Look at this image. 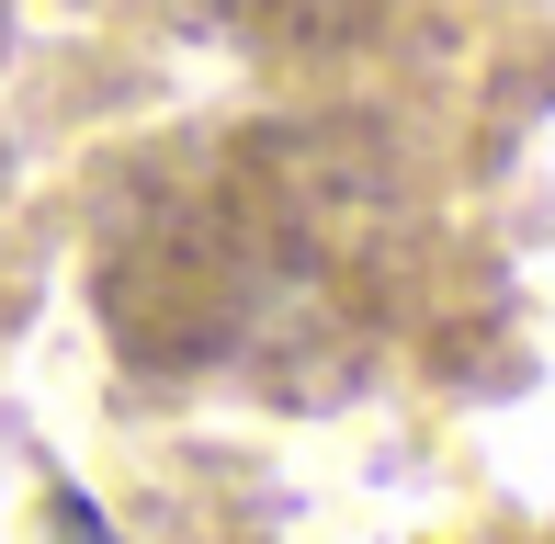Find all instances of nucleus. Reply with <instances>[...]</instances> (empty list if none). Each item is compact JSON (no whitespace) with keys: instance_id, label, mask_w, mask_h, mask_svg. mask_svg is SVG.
I'll use <instances>...</instances> for the list:
<instances>
[{"instance_id":"1","label":"nucleus","mask_w":555,"mask_h":544,"mask_svg":"<svg viewBox=\"0 0 555 544\" xmlns=\"http://www.w3.org/2000/svg\"><path fill=\"white\" fill-rule=\"evenodd\" d=\"M330 147L307 126L193 137L114 182L91 238V307L114 352L159 386L238 375V363H307L318 318L351 307V228H340Z\"/></svg>"},{"instance_id":"2","label":"nucleus","mask_w":555,"mask_h":544,"mask_svg":"<svg viewBox=\"0 0 555 544\" xmlns=\"http://www.w3.org/2000/svg\"><path fill=\"white\" fill-rule=\"evenodd\" d=\"M159 12L193 23V35L249 46V57H351V46L397 35L420 0H159Z\"/></svg>"},{"instance_id":"3","label":"nucleus","mask_w":555,"mask_h":544,"mask_svg":"<svg viewBox=\"0 0 555 544\" xmlns=\"http://www.w3.org/2000/svg\"><path fill=\"white\" fill-rule=\"evenodd\" d=\"M46 522H57V544H125V533L103 522V500H80V488H68V477L46 488Z\"/></svg>"},{"instance_id":"4","label":"nucleus","mask_w":555,"mask_h":544,"mask_svg":"<svg viewBox=\"0 0 555 544\" xmlns=\"http://www.w3.org/2000/svg\"><path fill=\"white\" fill-rule=\"evenodd\" d=\"M0 46H12V0H0Z\"/></svg>"}]
</instances>
